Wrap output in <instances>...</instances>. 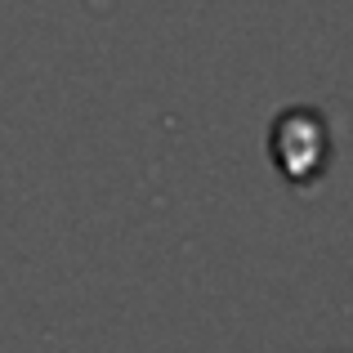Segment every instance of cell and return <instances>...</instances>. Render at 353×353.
Returning a JSON list of instances; mask_svg holds the SVG:
<instances>
[{"label":"cell","instance_id":"cell-1","mask_svg":"<svg viewBox=\"0 0 353 353\" xmlns=\"http://www.w3.org/2000/svg\"><path fill=\"white\" fill-rule=\"evenodd\" d=\"M277 165L291 179H309L322 170V152H327V130L313 112H291L277 121V139H273Z\"/></svg>","mask_w":353,"mask_h":353}]
</instances>
